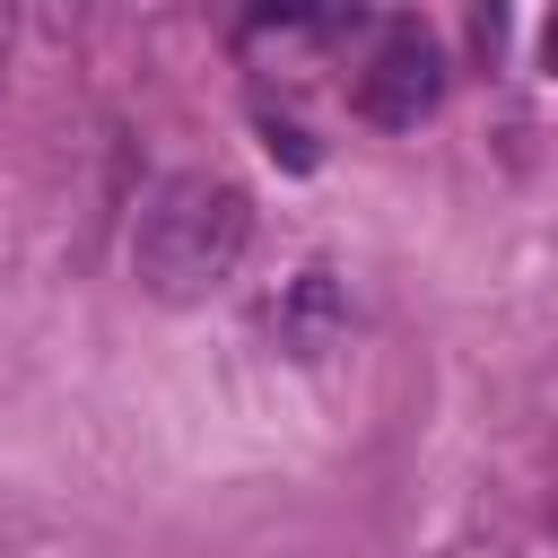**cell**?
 <instances>
[{
	"instance_id": "cell-1",
	"label": "cell",
	"mask_w": 558,
	"mask_h": 558,
	"mask_svg": "<svg viewBox=\"0 0 558 558\" xmlns=\"http://www.w3.org/2000/svg\"><path fill=\"white\" fill-rule=\"evenodd\" d=\"M244 244H253V201H244V183L192 166V174H166V183L140 201L131 279H140L148 296H166V305H192V296H209V288L235 279Z\"/></svg>"
},
{
	"instance_id": "cell-2",
	"label": "cell",
	"mask_w": 558,
	"mask_h": 558,
	"mask_svg": "<svg viewBox=\"0 0 558 558\" xmlns=\"http://www.w3.org/2000/svg\"><path fill=\"white\" fill-rule=\"evenodd\" d=\"M349 105L375 122V131H418L436 105H445V52L418 17H384L357 78H349Z\"/></svg>"
},
{
	"instance_id": "cell-3",
	"label": "cell",
	"mask_w": 558,
	"mask_h": 558,
	"mask_svg": "<svg viewBox=\"0 0 558 558\" xmlns=\"http://www.w3.org/2000/svg\"><path fill=\"white\" fill-rule=\"evenodd\" d=\"M331 331H340V288H331V270H305V279L288 288V305H279V340H288L296 357H323Z\"/></svg>"
},
{
	"instance_id": "cell-4",
	"label": "cell",
	"mask_w": 558,
	"mask_h": 558,
	"mask_svg": "<svg viewBox=\"0 0 558 558\" xmlns=\"http://www.w3.org/2000/svg\"><path fill=\"white\" fill-rule=\"evenodd\" d=\"M270 157H288V166H314V148H305V131H279V122H270Z\"/></svg>"
},
{
	"instance_id": "cell-5",
	"label": "cell",
	"mask_w": 558,
	"mask_h": 558,
	"mask_svg": "<svg viewBox=\"0 0 558 558\" xmlns=\"http://www.w3.org/2000/svg\"><path fill=\"white\" fill-rule=\"evenodd\" d=\"M541 61H549V70H558V17H549V35H541Z\"/></svg>"
}]
</instances>
